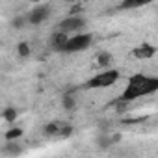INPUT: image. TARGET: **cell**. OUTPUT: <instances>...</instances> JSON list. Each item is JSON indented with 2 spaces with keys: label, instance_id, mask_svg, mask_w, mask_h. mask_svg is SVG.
<instances>
[{
  "label": "cell",
  "instance_id": "4",
  "mask_svg": "<svg viewBox=\"0 0 158 158\" xmlns=\"http://www.w3.org/2000/svg\"><path fill=\"white\" fill-rule=\"evenodd\" d=\"M84 26H86V19L78 13V15H67L65 19H61L58 24V30L71 35V34H78Z\"/></svg>",
  "mask_w": 158,
  "mask_h": 158
},
{
  "label": "cell",
  "instance_id": "9",
  "mask_svg": "<svg viewBox=\"0 0 158 158\" xmlns=\"http://www.w3.org/2000/svg\"><path fill=\"white\" fill-rule=\"evenodd\" d=\"M2 154H6V156H19V154H23V147L19 143H15V139H8V143L2 147Z\"/></svg>",
  "mask_w": 158,
  "mask_h": 158
},
{
  "label": "cell",
  "instance_id": "6",
  "mask_svg": "<svg viewBox=\"0 0 158 158\" xmlns=\"http://www.w3.org/2000/svg\"><path fill=\"white\" fill-rule=\"evenodd\" d=\"M67 37H69V34H65V32H56V34H52V37H50V47H52V50L54 52H61L63 50V45H65V41H67Z\"/></svg>",
  "mask_w": 158,
  "mask_h": 158
},
{
  "label": "cell",
  "instance_id": "5",
  "mask_svg": "<svg viewBox=\"0 0 158 158\" xmlns=\"http://www.w3.org/2000/svg\"><path fill=\"white\" fill-rule=\"evenodd\" d=\"M48 15H50V8L45 6V4H37V6L26 15V23L32 24V26H37V24L45 23V21L48 19Z\"/></svg>",
  "mask_w": 158,
  "mask_h": 158
},
{
  "label": "cell",
  "instance_id": "7",
  "mask_svg": "<svg viewBox=\"0 0 158 158\" xmlns=\"http://www.w3.org/2000/svg\"><path fill=\"white\" fill-rule=\"evenodd\" d=\"M63 125H65V123H61V121H50V123L45 125V130H43V132H45V136H48V138H60Z\"/></svg>",
  "mask_w": 158,
  "mask_h": 158
},
{
  "label": "cell",
  "instance_id": "12",
  "mask_svg": "<svg viewBox=\"0 0 158 158\" xmlns=\"http://www.w3.org/2000/svg\"><path fill=\"white\" fill-rule=\"evenodd\" d=\"M61 106H63V110H67V112H73L74 108H76V99L73 97V95H65L63 99H61Z\"/></svg>",
  "mask_w": 158,
  "mask_h": 158
},
{
  "label": "cell",
  "instance_id": "18",
  "mask_svg": "<svg viewBox=\"0 0 158 158\" xmlns=\"http://www.w3.org/2000/svg\"><path fill=\"white\" fill-rule=\"evenodd\" d=\"M30 2H34V4H39V2H41V0H30Z\"/></svg>",
  "mask_w": 158,
  "mask_h": 158
},
{
  "label": "cell",
  "instance_id": "11",
  "mask_svg": "<svg viewBox=\"0 0 158 158\" xmlns=\"http://www.w3.org/2000/svg\"><path fill=\"white\" fill-rule=\"evenodd\" d=\"M97 65L99 67H110L112 65V54L110 52H99L97 54Z\"/></svg>",
  "mask_w": 158,
  "mask_h": 158
},
{
  "label": "cell",
  "instance_id": "15",
  "mask_svg": "<svg viewBox=\"0 0 158 158\" xmlns=\"http://www.w3.org/2000/svg\"><path fill=\"white\" fill-rule=\"evenodd\" d=\"M23 128H10L8 132H6V139H19V138H23Z\"/></svg>",
  "mask_w": 158,
  "mask_h": 158
},
{
  "label": "cell",
  "instance_id": "2",
  "mask_svg": "<svg viewBox=\"0 0 158 158\" xmlns=\"http://www.w3.org/2000/svg\"><path fill=\"white\" fill-rule=\"evenodd\" d=\"M91 43H93V35H91V34H82V32H78V34L67 37L61 54H74V52L86 50V48L91 47Z\"/></svg>",
  "mask_w": 158,
  "mask_h": 158
},
{
  "label": "cell",
  "instance_id": "19",
  "mask_svg": "<svg viewBox=\"0 0 158 158\" xmlns=\"http://www.w3.org/2000/svg\"><path fill=\"white\" fill-rule=\"evenodd\" d=\"M63 2H76V0H63Z\"/></svg>",
  "mask_w": 158,
  "mask_h": 158
},
{
  "label": "cell",
  "instance_id": "16",
  "mask_svg": "<svg viewBox=\"0 0 158 158\" xmlns=\"http://www.w3.org/2000/svg\"><path fill=\"white\" fill-rule=\"evenodd\" d=\"M24 24H26V15H19V17H15V19L11 21V26H13L15 30H21Z\"/></svg>",
  "mask_w": 158,
  "mask_h": 158
},
{
  "label": "cell",
  "instance_id": "1",
  "mask_svg": "<svg viewBox=\"0 0 158 158\" xmlns=\"http://www.w3.org/2000/svg\"><path fill=\"white\" fill-rule=\"evenodd\" d=\"M156 89H158V78L156 76H149L147 80L141 82V84H128L119 99L130 102V101H136V99H139L143 95H152Z\"/></svg>",
  "mask_w": 158,
  "mask_h": 158
},
{
  "label": "cell",
  "instance_id": "3",
  "mask_svg": "<svg viewBox=\"0 0 158 158\" xmlns=\"http://www.w3.org/2000/svg\"><path fill=\"white\" fill-rule=\"evenodd\" d=\"M119 71L117 69H108V71H102L99 73L97 76H93L91 80L86 82V88L88 89H104V88H110L114 86L117 80H119Z\"/></svg>",
  "mask_w": 158,
  "mask_h": 158
},
{
  "label": "cell",
  "instance_id": "13",
  "mask_svg": "<svg viewBox=\"0 0 158 158\" xmlns=\"http://www.w3.org/2000/svg\"><path fill=\"white\" fill-rule=\"evenodd\" d=\"M2 117H4V121L13 123V121L17 119V110H15V108H6V110L2 112Z\"/></svg>",
  "mask_w": 158,
  "mask_h": 158
},
{
  "label": "cell",
  "instance_id": "14",
  "mask_svg": "<svg viewBox=\"0 0 158 158\" xmlns=\"http://www.w3.org/2000/svg\"><path fill=\"white\" fill-rule=\"evenodd\" d=\"M17 54H19L21 58H26V56H30V45H28L26 41L19 43V45H17Z\"/></svg>",
  "mask_w": 158,
  "mask_h": 158
},
{
  "label": "cell",
  "instance_id": "10",
  "mask_svg": "<svg viewBox=\"0 0 158 158\" xmlns=\"http://www.w3.org/2000/svg\"><path fill=\"white\" fill-rule=\"evenodd\" d=\"M152 2L154 0H123L119 10H136V8H141V6H147Z\"/></svg>",
  "mask_w": 158,
  "mask_h": 158
},
{
  "label": "cell",
  "instance_id": "17",
  "mask_svg": "<svg viewBox=\"0 0 158 158\" xmlns=\"http://www.w3.org/2000/svg\"><path fill=\"white\" fill-rule=\"evenodd\" d=\"M82 11V8L80 6H73V10H69V15H78Z\"/></svg>",
  "mask_w": 158,
  "mask_h": 158
},
{
  "label": "cell",
  "instance_id": "8",
  "mask_svg": "<svg viewBox=\"0 0 158 158\" xmlns=\"http://www.w3.org/2000/svg\"><path fill=\"white\" fill-rule=\"evenodd\" d=\"M154 54H156V48H154L152 45H149V43H143L139 48L134 50V56L139 58V60H149V58H152Z\"/></svg>",
  "mask_w": 158,
  "mask_h": 158
}]
</instances>
